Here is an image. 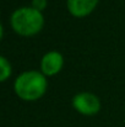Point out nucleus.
<instances>
[{
  "label": "nucleus",
  "mask_w": 125,
  "mask_h": 127,
  "mask_svg": "<svg viewBox=\"0 0 125 127\" xmlns=\"http://www.w3.org/2000/svg\"><path fill=\"white\" fill-rule=\"evenodd\" d=\"M72 106L80 114L92 116V115H96L99 111L101 101H99L97 95L88 93V91H83V93H79L74 96Z\"/></svg>",
  "instance_id": "7ed1b4c3"
},
{
  "label": "nucleus",
  "mask_w": 125,
  "mask_h": 127,
  "mask_svg": "<svg viewBox=\"0 0 125 127\" xmlns=\"http://www.w3.org/2000/svg\"><path fill=\"white\" fill-rule=\"evenodd\" d=\"M64 64V58L60 52L58 51H50L45 53L42 58L41 70L44 75H55L60 72Z\"/></svg>",
  "instance_id": "20e7f679"
},
{
  "label": "nucleus",
  "mask_w": 125,
  "mask_h": 127,
  "mask_svg": "<svg viewBox=\"0 0 125 127\" xmlns=\"http://www.w3.org/2000/svg\"><path fill=\"white\" fill-rule=\"evenodd\" d=\"M0 80L5 82L11 75V64L5 57H0Z\"/></svg>",
  "instance_id": "423d86ee"
},
{
  "label": "nucleus",
  "mask_w": 125,
  "mask_h": 127,
  "mask_svg": "<svg viewBox=\"0 0 125 127\" xmlns=\"http://www.w3.org/2000/svg\"><path fill=\"white\" fill-rule=\"evenodd\" d=\"M98 0H68V9L71 15L83 17L93 11Z\"/></svg>",
  "instance_id": "39448f33"
},
{
  "label": "nucleus",
  "mask_w": 125,
  "mask_h": 127,
  "mask_svg": "<svg viewBox=\"0 0 125 127\" xmlns=\"http://www.w3.org/2000/svg\"><path fill=\"white\" fill-rule=\"evenodd\" d=\"M15 93L22 100L33 101L39 99L47 90V79L38 70H27L21 73L14 84Z\"/></svg>",
  "instance_id": "f257e3e1"
},
{
  "label": "nucleus",
  "mask_w": 125,
  "mask_h": 127,
  "mask_svg": "<svg viewBox=\"0 0 125 127\" xmlns=\"http://www.w3.org/2000/svg\"><path fill=\"white\" fill-rule=\"evenodd\" d=\"M32 7L42 11L47 7V0H32Z\"/></svg>",
  "instance_id": "0eeeda50"
},
{
  "label": "nucleus",
  "mask_w": 125,
  "mask_h": 127,
  "mask_svg": "<svg viewBox=\"0 0 125 127\" xmlns=\"http://www.w3.org/2000/svg\"><path fill=\"white\" fill-rule=\"evenodd\" d=\"M10 22L15 32L18 35L33 36L42 30L44 25V17L41 11L33 9L32 6H23L12 12Z\"/></svg>",
  "instance_id": "f03ea898"
}]
</instances>
